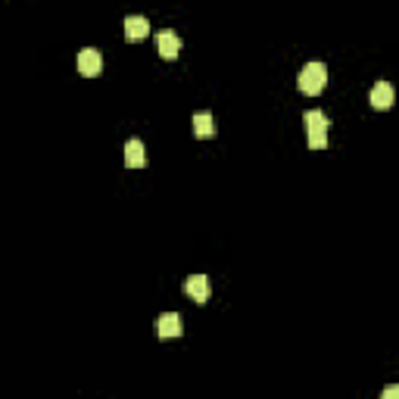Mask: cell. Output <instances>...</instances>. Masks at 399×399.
Segmentation results:
<instances>
[{
    "instance_id": "5",
    "label": "cell",
    "mask_w": 399,
    "mask_h": 399,
    "mask_svg": "<svg viewBox=\"0 0 399 399\" xmlns=\"http://www.w3.org/2000/svg\"><path fill=\"white\" fill-rule=\"evenodd\" d=\"M103 69V56L97 47H84L82 54H78V72L88 75V78H94V75H100Z\"/></svg>"
},
{
    "instance_id": "2",
    "label": "cell",
    "mask_w": 399,
    "mask_h": 399,
    "mask_svg": "<svg viewBox=\"0 0 399 399\" xmlns=\"http://www.w3.org/2000/svg\"><path fill=\"white\" fill-rule=\"evenodd\" d=\"M328 115L321 109H309L306 113V128H309V147L312 150H325L328 147Z\"/></svg>"
},
{
    "instance_id": "7",
    "label": "cell",
    "mask_w": 399,
    "mask_h": 399,
    "mask_svg": "<svg viewBox=\"0 0 399 399\" xmlns=\"http://www.w3.org/2000/svg\"><path fill=\"white\" fill-rule=\"evenodd\" d=\"M368 100H372L374 109H390L393 106V84L390 82H378L372 91H368Z\"/></svg>"
},
{
    "instance_id": "8",
    "label": "cell",
    "mask_w": 399,
    "mask_h": 399,
    "mask_svg": "<svg viewBox=\"0 0 399 399\" xmlns=\"http://www.w3.org/2000/svg\"><path fill=\"white\" fill-rule=\"evenodd\" d=\"M125 38L128 41H141V38H147L150 34V22L144 19V16H125Z\"/></svg>"
},
{
    "instance_id": "3",
    "label": "cell",
    "mask_w": 399,
    "mask_h": 399,
    "mask_svg": "<svg viewBox=\"0 0 399 399\" xmlns=\"http://www.w3.org/2000/svg\"><path fill=\"white\" fill-rule=\"evenodd\" d=\"M156 50H159V56H166V60H175V56L181 54V38H178L172 28H163V32L156 34Z\"/></svg>"
},
{
    "instance_id": "4",
    "label": "cell",
    "mask_w": 399,
    "mask_h": 399,
    "mask_svg": "<svg viewBox=\"0 0 399 399\" xmlns=\"http://www.w3.org/2000/svg\"><path fill=\"white\" fill-rule=\"evenodd\" d=\"M156 334L159 337H181L184 334V321H181V315L178 312H166V315H159L156 318Z\"/></svg>"
},
{
    "instance_id": "11",
    "label": "cell",
    "mask_w": 399,
    "mask_h": 399,
    "mask_svg": "<svg viewBox=\"0 0 399 399\" xmlns=\"http://www.w3.org/2000/svg\"><path fill=\"white\" fill-rule=\"evenodd\" d=\"M380 399H399V384H390V387H384V393H380Z\"/></svg>"
},
{
    "instance_id": "1",
    "label": "cell",
    "mask_w": 399,
    "mask_h": 399,
    "mask_svg": "<svg viewBox=\"0 0 399 399\" xmlns=\"http://www.w3.org/2000/svg\"><path fill=\"white\" fill-rule=\"evenodd\" d=\"M297 84H299V91H303V94H309V97L321 94V91H325V84H328V69H325V62H318V60L306 62V66L299 69Z\"/></svg>"
},
{
    "instance_id": "9",
    "label": "cell",
    "mask_w": 399,
    "mask_h": 399,
    "mask_svg": "<svg viewBox=\"0 0 399 399\" xmlns=\"http://www.w3.org/2000/svg\"><path fill=\"white\" fill-rule=\"evenodd\" d=\"M144 163H147V156H144L141 137H131V141H125V166H128V169H141Z\"/></svg>"
},
{
    "instance_id": "10",
    "label": "cell",
    "mask_w": 399,
    "mask_h": 399,
    "mask_svg": "<svg viewBox=\"0 0 399 399\" xmlns=\"http://www.w3.org/2000/svg\"><path fill=\"white\" fill-rule=\"evenodd\" d=\"M194 135L196 137H212V135H216L212 113H194Z\"/></svg>"
},
{
    "instance_id": "6",
    "label": "cell",
    "mask_w": 399,
    "mask_h": 399,
    "mask_svg": "<svg viewBox=\"0 0 399 399\" xmlns=\"http://www.w3.org/2000/svg\"><path fill=\"white\" fill-rule=\"evenodd\" d=\"M184 290H187L190 299H196V303H206V299H209V293H212L209 277H206V275H190L187 281H184Z\"/></svg>"
}]
</instances>
